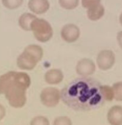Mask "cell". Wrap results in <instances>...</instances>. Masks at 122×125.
Here are the masks:
<instances>
[{
  "label": "cell",
  "mask_w": 122,
  "mask_h": 125,
  "mask_svg": "<svg viewBox=\"0 0 122 125\" xmlns=\"http://www.w3.org/2000/svg\"><path fill=\"white\" fill-rule=\"evenodd\" d=\"M61 98L66 106L77 111L97 109L105 101L102 84L87 77L70 82L61 91Z\"/></svg>",
  "instance_id": "1"
},
{
  "label": "cell",
  "mask_w": 122,
  "mask_h": 125,
  "mask_svg": "<svg viewBox=\"0 0 122 125\" xmlns=\"http://www.w3.org/2000/svg\"><path fill=\"white\" fill-rule=\"evenodd\" d=\"M31 84L27 73L15 71L0 76V94H4L14 108H21L27 101L26 90Z\"/></svg>",
  "instance_id": "2"
},
{
  "label": "cell",
  "mask_w": 122,
  "mask_h": 125,
  "mask_svg": "<svg viewBox=\"0 0 122 125\" xmlns=\"http://www.w3.org/2000/svg\"><path fill=\"white\" fill-rule=\"evenodd\" d=\"M43 57V50L37 45H29L17 59L19 68L24 70H32Z\"/></svg>",
  "instance_id": "3"
},
{
  "label": "cell",
  "mask_w": 122,
  "mask_h": 125,
  "mask_svg": "<svg viewBox=\"0 0 122 125\" xmlns=\"http://www.w3.org/2000/svg\"><path fill=\"white\" fill-rule=\"evenodd\" d=\"M30 28L36 40L40 42H47L53 36V29L51 24L44 19L35 18L32 22Z\"/></svg>",
  "instance_id": "4"
},
{
  "label": "cell",
  "mask_w": 122,
  "mask_h": 125,
  "mask_svg": "<svg viewBox=\"0 0 122 125\" xmlns=\"http://www.w3.org/2000/svg\"><path fill=\"white\" fill-rule=\"evenodd\" d=\"M61 99V92L55 87L44 89L40 94V100L44 106L54 107L59 103Z\"/></svg>",
  "instance_id": "5"
},
{
  "label": "cell",
  "mask_w": 122,
  "mask_h": 125,
  "mask_svg": "<svg viewBox=\"0 0 122 125\" xmlns=\"http://www.w3.org/2000/svg\"><path fill=\"white\" fill-rule=\"evenodd\" d=\"M115 62V56L111 50H105L98 54L97 63L102 70H108L114 66Z\"/></svg>",
  "instance_id": "6"
},
{
  "label": "cell",
  "mask_w": 122,
  "mask_h": 125,
  "mask_svg": "<svg viewBox=\"0 0 122 125\" xmlns=\"http://www.w3.org/2000/svg\"><path fill=\"white\" fill-rule=\"evenodd\" d=\"M80 35V28L72 23L67 24L61 30V37L68 43H74L78 39Z\"/></svg>",
  "instance_id": "7"
},
{
  "label": "cell",
  "mask_w": 122,
  "mask_h": 125,
  "mask_svg": "<svg viewBox=\"0 0 122 125\" xmlns=\"http://www.w3.org/2000/svg\"><path fill=\"white\" fill-rule=\"evenodd\" d=\"M96 64L92 60L83 58L77 62L76 72L78 75L83 77H87L92 75L96 72Z\"/></svg>",
  "instance_id": "8"
},
{
  "label": "cell",
  "mask_w": 122,
  "mask_h": 125,
  "mask_svg": "<svg viewBox=\"0 0 122 125\" xmlns=\"http://www.w3.org/2000/svg\"><path fill=\"white\" fill-rule=\"evenodd\" d=\"M28 7L33 13L41 15L49 9L50 3L48 0H29Z\"/></svg>",
  "instance_id": "9"
},
{
  "label": "cell",
  "mask_w": 122,
  "mask_h": 125,
  "mask_svg": "<svg viewBox=\"0 0 122 125\" xmlns=\"http://www.w3.org/2000/svg\"><path fill=\"white\" fill-rule=\"evenodd\" d=\"M107 119L111 125H122V106H113L108 111Z\"/></svg>",
  "instance_id": "10"
},
{
  "label": "cell",
  "mask_w": 122,
  "mask_h": 125,
  "mask_svg": "<svg viewBox=\"0 0 122 125\" xmlns=\"http://www.w3.org/2000/svg\"><path fill=\"white\" fill-rule=\"evenodd\" d=\"M64 78L63 73L59 69H51L47 71L44 74L45 81L49 84H58Z\"/></svg>",
  "instance_id": "11"
},
{
  "label": "cell",
  "mask_w": 122,
  "mask_h": 125,
  "mask_svg": "<svg viewBox=\"0 0 122 125\" xmlns=\"http://www.w3.org/2000/svg\"><path fill=\"white\" fill-rule=\"evenodd\" d=\"M105 12V10L103 6L99 4L94 7L88 9L87 11V15L90 20L97 21L103 17Z\"/></svg>",
  "instance_id": "12"
},
{
  "label": "cell",
  "mask_w": 122,
  "mask_h": 125,
  "mask_svg": "<svg viewBox=\"0 0 122 125\" xmlns=\"http://www.w3.org/2000/svg\"><path fill=\"white\" fill-rule=\"evenodd\" d=\"M36 18V16L32 13H23L19 17V20H18V24H19V27L23 30L26 31H31L30 26H31L32 22Z\"/></svg>",
  "instance_id": "13"
},
{
  "label": "cell",
  "mask_w": 122,
  "mask_h": 125,
  "mask_svg": "<svg viewBox=\"0 0 122 125\" xmlns=\"http://www.w3.org/2000/svg\"><path fill=\"white\" fill-rule=\"evenodd\" d=\"M24 0H1L2 5L9 10L19 8L23 4Z\"/></svg>",
  "instance_id": "14"
},
{
  "label": "cell",
  "mask_w": 122,
  "mask_h": 125,
  "mask_svg": "<svg viewBox=\"0 0 122 125\" xmlns=\"http://www.w3.org/2000/svg\"><path fill=\"white\" fill-rule=\"evenodd\" d=\"M80 0H58L60 6L66 10L75 9L79 4Z\"/></svg>",
  "instance_id": "15"
},
{
  "label": "cell",
  "mask_w": 122,
  "mask_h": 125,
  "mask_svg": "<svg viewBox=\"0 0 122 125\" xmlns=\"http://www.w3.org/2000/svg\"><path fill=\"white\" fill-rule=\"evenodd\" d=\"M114 99L117 101H122V81L117 82L113 85Z\"/></svg>",
  "instance_id": "16"
},
{
  "label": "cell",
  "mask_w": 122,
  "mask_h": 125,
  "mask_svg": "<svg viewBox=\"0 0 122 125\" xmlns=\"http://www.w3.org/2000/svg\"><path fill=\"white\" fill-rule=\"evenodd\" d=\"M102 92L105 101H111L114 98L113 87H111L109 85H102Z\"/></svg>",
  "instance_id": "17"
},
{
  "label": "cell",
  "mask_w": 122,
  "mask_h": 125,
  "mask_svg": "<svg viewBox=\"0 0 122 125\" xmlns=\"http://www.w3.org/2000/svg\"><path fill=\"white\" fill-rule=\"evenodd\" d=\"M30 125H50L48 118L44 116H36L30 122Z\"/></svg>",
  "instance_id": "18"
},
{
  "label": "cell",
  "mask_w": 122,
  "mask_h": 125,
  "mask_svg": "<svg viewBox=\"0 0 122 125\" xmlns=\"http://www.w3.org/2000/svg\"><path fill=\"white\" fill-rule=\"evenodd\" d=\"M53 125H72V123L68 117L60 116L54 120Z\"/></svg>",
  "instance_id": "19"
},
{
  "label": "cell",
  "mask_w": 122,
  "mask_h": 125,
  "mask_svg": "<svg viewBox=\"0 0 122 125\" xmlns=\"http://www.w3.org/2000/svg\"><path fill=\"white\" fill-rule=\"evenodd\" d=\"M101 0H81L82 6L85 9H90L100 4Z\"/></svg>",
  "instance_id": "20"
},
{
  "label": "cell",
  "mask_w": 122,
  "mask_h": 125,
  "mask_svg": "<svg viewBox=\"0 0 122 125\" xmlns=\"http://www.w3.org/2000/svg\"><path fill=\"white\" fill-rule=\"evenodd\" d=\"M117 40L120 47L122 49V31L118 32L117 35Z\"/></svg>",
  "instance_id": "21"
},
{
  "label": "cell",
  "mask_w": 122,
  "mask_h": 125,
  "mask_svg": "<svg viewBox=\"0 0 122 125\" xmlns=\"http://www.w3.org/2000/svg\"><path fill=\"white\" fill-rule=\"evenodd\" d=\"M5 115H6V109L4 107L0 104V120H1L4 117Z\"/></svg>",
  "instance_id": "22"
},
{
  "label": "cell",
  "mask_w": 122,
  "mask_h": 125,
  "mask_svg": "<svg viewBox=\"0 0 122 125\" xmlns=\"http://www.w3.org/2000/svg\"><path fill=\"white\" fill-rule=\"evenodd\" d=\"M119 20H120V24L122 25V13L120 14V18H119Z\"/></svg>",
  "instance_id": "23"
}]
</instances>
